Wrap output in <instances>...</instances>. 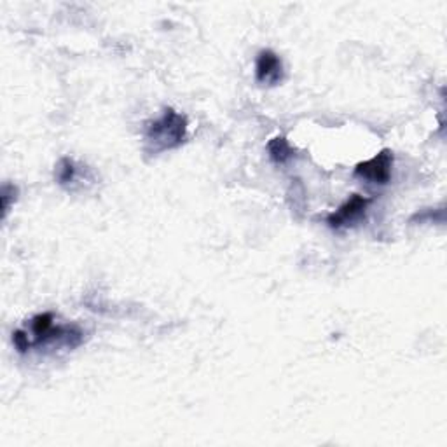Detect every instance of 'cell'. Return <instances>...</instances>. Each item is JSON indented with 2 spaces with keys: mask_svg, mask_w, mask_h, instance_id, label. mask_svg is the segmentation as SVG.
Masks as SVG:
<instances>
[{
  "mask_svg": "<svg viewBox=\"0 0 447 447\" xmlns=\"http://www.w3.org/2000/svg\"><path fill=\"white\" fill-rule=\"evenodd\" d=\"M187 117L175 108H165L159 117L147 122L145 126V151L149 154H161V152L179 149L187 138Z\"/></svg>",
  "mask_w": 447,
  "mask_h": 447,
  "instance_id": "obj_1",
  "label": "cell"
},
{
  "mask_svg": "<svg viewBox=\"0 0 447 447\" xmlns=\"http://www.w3.org/2000/svg\"><path fill=\"white\" fill-rule=\"evenodd\" d=\"M391 170H393V152L390 149H383L374 158L355 166V177L365 180L368 184H384L390 182Z\"/></svg>",
  "mask_w": 447,
  "mask_h": 447,
  "instance_id": "obj_2",
  "label": "cell"
},
{
  "mask_svg": "<svg viewBox=\"0 0 447 447\" xmlns=\"http://www.w3.org/2000/svg\"><path fill=\"white\" fill-rule=\"evenodd\" d=\"M372 203L371 197L360 196V194H353L348 201H344L336 211L327 217V224L332 229H341V227L353 226L355 222L360 220L364 217L365 210L368 208V204Z\"/></svg>",
  "mask_w": 447,
  "mask_h": 447,
  "instance_id": "obj_3",
  "label": "cell"
},
{
  "mask_svg": "<svg viewBox=\"0 0 447 447\" xmlns=\"http://www.w3.org/2000/svg\"><path fill=\"white\" fill-rule=\"evenodd\" d=\"M255 79L264 86H276L283 81L282 58L271 49H262L255 60Z\"/></svg>",
  "mask_w": 447,
  "mask_h": 447,
  "instance_id": "obj_4",
  "label": "cell"
},
{
  "mask_svg": "<svg viewBox=\"0 0 447 447\" xmlns=\"http://www.w3.org/2000/svg\"><path fill=\"white\" fill-rule=\"evenodd\" d=\"M268 156L275 165H285L295 156V149L290 145L285 136H275L268 142Z\"/></svg>",
  "mask_w": 447,
  "mask_h": 447,
  "instance_id": "obj_5",
  "label": "cell"
},
{
  "mask_svg": "<svg viewBox=\"0 0 447 447\" xmlns=\"http://www.w3.org/2000/svg\"><path fill=\"white\" fill-rule=\"evenodd\" d=\"M54 177H56V182L60 184V186H70V184H74L77 179L76 163L72 161L70 158L60 159V163L56 165Z\"/></svg>",
  "mask_w": 447,
  "mask_h": 447,
  "instance_id": "obj_6",
  "label": "cell"
},
{
  "mask_svg": "<svg viewBox=\"0 0 447 447\" xmlns=\"http://www.w3.org/2000/svg\"><path fill=\"white\" fill-rule=\"evenodd\" d=\"M53 313H40V315L33 316L32 318V323H30V329H32V334H33V341L40 339L42 336H46L47 332L51 330V327H53Z\"/></svg>",
  "mask_w": 447,
  "mask_h": 447,
  "instance_id": "obj_7",
  "label": "cell"
},
{
  "mask_svg": "<svg viewBox=\"0 0 447 447\" xmlns=\"http://www.w3.org/2000/svg\"><path fill=\"white\" fill-rule=\"evenodd\" d=\"M16 196H18V187L13 186V184H4L2 186V210H4V217L8 215L9 206H11V201H16Z\"/></svg>",
  "mask_w": 447,
  "mask_h": 447,
  "instance_id": "obj_8",
  "label": "cell"
},
{
  "mask_svg": "<svg viewBox=\"0 0 447 447\" xmlns=\"http://www.w3.org/2000/svg\"><path fill=\"white\" fill-rule=\"evenodd\" d=\"M13 343H15V348L18 350V353L22 355H25L32 348V341L29 339V334L25 330H15L13 332Z\"/></svg>",
  "mask_w": 447,
  "mask_h": 447,
  "instance_id": "obj_9",
  "label": "cell"
}]
</instances>
